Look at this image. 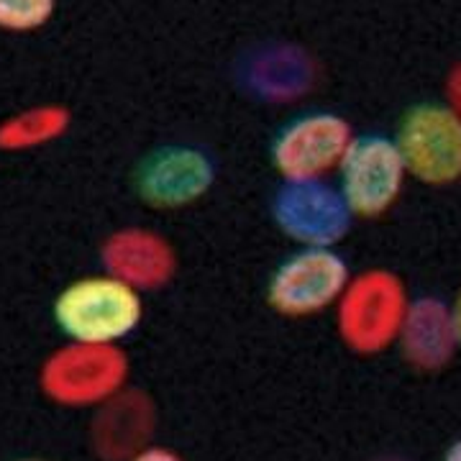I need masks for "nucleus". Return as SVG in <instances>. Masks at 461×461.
<instances>
[{
	"mask_svg": "<svg viewBox=\"0 0 461 461\" xmlns=\"http://www.w3.org/2000/svg\"><path fill=\"white\" fill-rule=\"evenodd\" d=\"M451 98H454L451 108L461 115V67L456 69V75L451 77Z\"/></svg>",
	"mask_w": 461,
	"mask_h": 461,
	"instance_id": "dca6fc26",
	"label": "nucleus"
},
{
	"mask_svg": "<svg viewBox=\"0 0 461 461\" xmlns=\"http://www.w3.org/2000/svg\"><path fill=\"white\" fill-rule=\"evenodd\" d=\"M408 311L402 280L390 269H366L339 300V333L357 354H377L400 336Z\"/></svg>",
	"mask_w": 461,
	"mask_h": 461,
	"instance_id": "f03ea898",
	"label": "nucleus"
},
{
	"mask_svg": "<svg viewBox=\"0 0 461 461\" xmlns=\"http://www.w3.org/2000/svg\"><path fill=\"white\" fill-rule=\"evenodd\" d=\"M51 313L72 344L113 346L139 329L144 303L136 287L105 272L69 282Z\"/></svg>",
	"mask_w": 461,
	"mask_h": 461,
	"instance_id": "f257e3e1",
	"label": "nucleus"
},
{
	"mask_svg": "<svg viewBox=\"0 0 461 461\" xmlns=\"http://www.w3.org/2000/svg\"><path fill=\"white\" fill-rule=\"evenodd\" d=\"M275 226L300 247L333 249L351 230L348 211L339 187L323 180H282L272 198Z\"/></svg>",
	"mask_w": 461,
	"mask_h": 461,
	"instance_id": "0eeeda50",
	"label": "nucleus"
},
{
	"mask_svg": "<svg viewBox=\"0 0 461 461\" xmlns=\"http://www.w3.org/2000/svg\"><path fill=\"white\" fill-rule=\"evenodd\" d=\"M69 126V113L57 105H41L33 111L14 115L0 123V149L3 151H23V149L44 147L59 139Z\"/></svg>",
	"mask_w": 461,
	"mask_h": 461,
	"instance_id": "f8f14e48",
	"label": "nucleus"
},
{
	"mask_svg": "<svg viewBox=\"0 0 461 461\" xmlns=\"http://www.w3.org/2000/svg\"><path fill=\"white\" fill-rule=\"evenodd\" d=\"M451 318H454V326H456V336H459L461 344V287L456 297H454V305H451Z\"/></svg>",
	"mask_w": 461,
	"mask_h": 461,
	"instance_id": "f3484780",
	"label": "nucleus"
},
{
	"mask_svg": "<svg viewBox=\"0 0 461 461\" xmlns=\"http://www.w3.org/2000/svg\"><path fill=\"white\" fill-rule=\"evenodd\" d=\"M395 144L408 175L430 187L461 180V115L451 105L418 103L397 123Z\"/></svg>",
	"mask_w": 461,
	"mask_h": 461,
	"instance_id": "7ed1b4c3",
	"label": "nucleus"
},
{
	"mask_svg": "<svg viewBox=\"0 0 461 461\" xmlns=\"http://www.w3.org/2000/svg\"><path fill=\"white\" fill-rule=\"evenodd\" d=\"M21 461H41V459H21Z\"/></svg>",
	"mask_w": 461,
	"mask_h": 461,
	"instance_id": "6ab92c4d",
	"label": "nucleus"
},
{
	"mask_svg": "<svg viewBox=\"0 0 461 461\" xmlns=\"http://www.w3.org/2000/svg\"><path fill=\"white\" fill-rule=\"evenodd\" d=\"M249 83L254 85L257 95L280 100L287 95H300L303 87H308V75H305V65L295 54L282 57V51H272L262 57L259 65H254Z\"/></svg>",
	"mask_w": 461,
	"mask_h": 461,
	"instance_id": "ddd939ff",
	"label": "nucleus"
},
{
	"mask_svg": "<svg viewBox=\"0 0 461 461\" xmlns=\"http://www.w3.org/2000/svg\"><path fill=\"white\" fill-rule=\"evenodd\" d=\"M215 182L213 159L198 147L165 144L149 151L133 169V193L157 211L195 205Z\"/></svg>",
	"mask_w": 461,
	"mask_h": 461,
	"instance_id": "6e6552de",
	"label": "nucleus"
},
{
	"mask_svg": "<svg viewBox=\"0 0 461 461\" xmlns=\"http://www.w3.org/2000/svg\"><path fill=\"white\" fill-rule=\"evenodd\" d=\"M397 341L405 359L415 369L420 372L444 369L459 346L451 308L438 297H420L415 303H408Z\"/></svg>",
	"mask_w": 461,
	"mask_h": 461,
	"instance_id": "9b49d317",
	"label": "nucleus"
},
{
	"mask_svg": "<svg viewBox=\"0 0 461 461\" xmlns=\"http://www.w3.org/2000/svg\"><path fill=\"white\" fill-rule=\"evenodd\" d=\"M351 280L346 259L326 247H303L282 259L267 282V303L287 318H311L336 305Z\"/></svg>",
	"mask_w": 461,
	"mask_h": 461,
	"instance_id": "20e7f679",
	"label": "nucleus"
},
{
	"mask_svg": "<svg viewBox=\"0 0 461 461\" xmlns=\"http://www.w3.org/2000/svg\"><path fill=\"white\" fill-rule=\"evenodd\" d=\"M108 275L141 290H162L177 272V254L162 233L149 229H121L100 247Z\"/></svg>",
	"mask_w": 461,
	"mask_h": 461,
	"instance_id": "9d476101",
	"label": "nucleus"
},
{
	"mask_svg": "<svg viewBox=\"0 0 461 461\" xmlns=\"http://www.w3.org/2000/svg\"><path fill=\"white\" fill-rule=\"evenodd\" d=\"M444 461H461V438L448 446V451H446Z\"/></svg>",
	"mask_w": 461,
	"mask_h": 461,
	"instance_id": "a211bd4d",
	"label": "nucleus"
},
{
	"mask_svg": "<svg viewBox=\"0 0 461 461\" xmlns=\"http://www.w3.org/2000/svg\"><path fill=\"white\" fill-rule=\"evenodd\" d=\"M131 461H182L180 454H175L172 448H165V446H149V448H141L139 454H133Z\"/></svg>",
	"mask_w": 461,
	"mask_h": 461,
	"instance_id": "2eb2a0df",
	"label": "nucleus"
},
{
	"mask_svg": "<svg viewBox=\"0 0 461 461\" xmlns=\"http://www.w3.org/2000/svg\"><path fill=\"white\" fill-rule=\"evenodd\" d=\"M339 190L354 218H379L402 195L408 167L395 139L364 133L354 136L339 165Z\"/></svg>",
	"mask_w": 461,
	"mask_h": 461,
	"instance_id": "39448f33",
	"label": "nucleus"
},
{
	"mask_svg": "<svg viewBox=\"0 0 461 461\" xmlns=\"http://www.w3.org/2000/svg\"><path fill=\"white\" fill-rule=\"evenodd\" d=\"M351 141L354 129L344 115L313 111L282 126L272 139L269 159L282 180H323L339 169Z\"/></svg>",
	"mask_w": 461,
	"mask_h": 461,
	"instance_id": "423d86ee",
	"label": "nucleus"
},
{
	"mask_svg": "<svg viewBox=\"0 0 461 461\" xmlns=\"http://www.w3.org/2000/svg\"><path fill=\"white\" fill-rule=\"evenodd\" d=\"M57 11V0H0L3 32H36L47 26Z\"/></svg>",
	"mask_w": 461,
	"mask_h": 461,
	"instance_id": "4468645a",
	"label": "nucleus"
},
{
	"mask_svg": "<svg viewBox=\"0 0 461 461\" xmlns=\"http://www.w3.org/2000/svg\"><path fill=\"white\" fill-rule=\"evenodd\" d=\"M126 379V357L113 346L72 344L50 357L41 372L44 393L65 405L111 397Z\"/></svg>",
	"mask_w": 461,
	"mask_h": 461,
	"instance_id": "1a4fd4ad",
	"label": "nucleus"
}]
</instances>
